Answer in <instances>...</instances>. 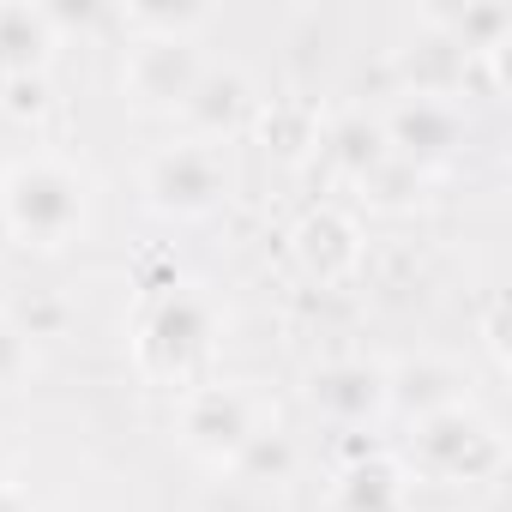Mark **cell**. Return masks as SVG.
<instances>
[{
    "label": "cell",
    "instance_id": "9",
    "mask_svg": "<svg viewBox=\"0 0 512 512\" xmlns=\"http://www.w3.org/2000/svg\"><path fill=\"white\" fill-rule=\"evenodd\" d=\"M338 512H404V482L392 464H356L338 482Z\"/></svg>",
    "mask_w": 512,
    "mask_h": 512
},
{
    "label": "cell",
    "instance_id": "6",
    "mask_svg": "<svg viewBox=\"0 0 512 512\" xmlns=\"http://www.w3.org/2000/svg\"><path fill=\"white\" fill-rule=\"evenodd\" d=\"M386 139H392L404 157L434 163V157H446V151L458 145V115H452L446 103H434V97H416V103H404V109L392 115Z\"/></svg>",
    "mask_w": 512,
    "mask_h": 512
},
{
    "label": "cell",
    "instance_id": "11",
    "mask_svg": "<svg viewBox=\"0 0 512 512\" xmlns=\"http://www.w3.org/2000/svg\"><path fill=\"white\" fill-rule=\"evenodd\" d=\"M25 374H31V338H25L7 314H0V392L19 386Z\"/></svg>",
    "mask_w": 512,
    "mask_h": 512
},
{
    "label": "cell",
    "instance_id": "8",
    "mask_svg": "<svg viewBox=\"0 0 512 512\" xmlns=\"http://www.w3.org/2000/svg\"><path fill=\"white\" fill-rule=\"evenodd\" d=\"M380 398H386V380H380L374 368H356V362L326 368V374L314 380V404L332 410V416H344V422H362Z\"/></svg>",
    "mask_w": 512,
    "mask_h": 512
},
{
    "label": "cell",
    "instance_id": "1",
    "mask_svg": "<svg viewBox=\"0 0 512 512\" xmlns=\"http://www.w3.org/2000/svg\"><path fill=\"white\" fill-rule=\"evenodd\" d=\"M0 223L19 241L61 247L85 223V175L55 157H25L0 175Z\"/></svg>",
    "mask_w": 512,
    "mask_h": 512
},
{
    "label": "cell",
    "instance_id": "10",
    "mask_svg": "<svg viewBox=\"0 0 512 512\" xmlns=\"http://www.w3.org/2000/svg\"><path fill=\"white\" fill-rule=\"evenodd\" d=\"M49 49V19L25 13V7H0V67L13 73H37Z\"/></svg>",
    "mask_w": 512,
    "mask_h": 512
},
{
    "label": "cell",
    "instance_id": "4",
    "mask_svg": "<svg viewBox=\"0 0 512 512\" xmlns=\"http://www.w3.org/2000/svg\"><path fill=\"white\" fill-rule=\"evenodd\" d=\"M416 458H422V470H434V476L458 482V476L494 470V464H500V440H494V428H488V422H476L464 404H452V410L422 416Z\"/></svg>",
    "mask_w": 512,
    "mask_h": 512
},
{
    "label": "cell",
    "instance_id": "3",
    "mask_svg": "<svg viewBox=\"0 0 512 512\" xmlns=\"http://www.w3.org/2000/svg\"><path fill=\"white\" fill-rule=\"evenodd\" d=\"M145 193L157 211H175V217H193V211H211L223 199V163L211 145H163L151 163H145Z\"/></svg>",
    "mask_w": 512,
    "mask_h": 512
},
{
    "label": "cell",
    "instance_id": "7",
    "mask_svg": "<svg viewBox=\"0 0 512 512\" xmlns=\"http://www.w3.org/2000/svg\"><path fill=\"white\" fill-rule=\"evenodd\" d=\"M133 85L151 97V103H187V91L199 85V67L181 43H145L133 55Z\"/></svg>",
    "mask_w": 512,
    "mask_h": 512
},
{
    "label": "cell",
    "instance_id": "2",
    "mask_svg": "<svg viewBox=\"0 0 512 512\" xmlns=\"http://www.w3.org/2000/svg\"><path fill=\"white\" fill-rule=\"evenodd\" d=\"M181 434L199 458L211 464H235L253 440H260V410H253V398L241 386H199L181 410Z\"/></svg>",
    "mask_w": 512,
    "mask_h": 512
},
{
    "label": "cell",
    "instance_id": "5",
    "mask_svg": "<svg viewBox=\"0 0 512 512\" xmlns=\"http://www.w3.org/2000/svg\"><path fill=\"white\" fill-rule=\"evenodd\" d=\"M205 338H211L205 302L187 296V290H175V296L151 314V326H145V362H151V368H187V362L205 350Z\"/></svg>",
    "mask_w": 512,
    "mask_h": 512
}]
</instances>
